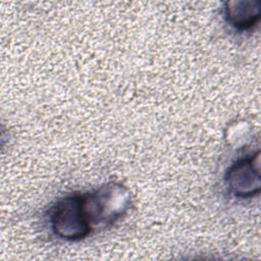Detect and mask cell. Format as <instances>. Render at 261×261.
<instances>
[{
  "mask_svg": "<svg viewBox=\"0 0 261 261\" xmlns=\"http://www.w3.org/2000/svg\"><path fill=\"white\" fill-rule=\"evenodd\" d=\"M220 14L228 29L238 34L251 33L261 17L260 0H231L222 3Z\"/></svg>",
  "mask_w": 261,
  "mask_h": 261,
  "instance_id": "cell-4",
  "label": "cell"
},
{
  "mask_svg": "<svg viewBox=\"0 0 261 261\" xmlns=\"http://www.w3.org/2000/svg\"><path fill=\"white\" fill-rule=\"evenodd\" d=\"M260 151L257 149L233 160L226 168L223 181L229 196L239 200L258 196L261 189Z\"/></svg>",
  "mask_w": 261,
  "mask_h": 261,
  "instance_id": "cell-3",
  "label": "cell"
},
{
  "mask_svg": "<svg viewBox=\"0 0 261 261\" xmlns=\"http://www.w3.org/2000/svg\"><path fill=\"white\" fill-rule=\"evenodd\" d=\"M44 224L49 233L64 243H75L94 232L83 192L76 191L59 197L45 210Z\"/></svg>",
  "mask_w": 261,
  "mask_h": 261,
  "instance_id": "cell-1",
  "label": "cell"
},
{
  "mask_svg": "<svg viewBox=\"0 0 261 261\" xmlns=\"http://www.w3.org/2000/svg\"><path fill=\"white\" fill-rule=\"evenodd\" d=\"M85 206L94 231L111 227L130 209V191L118 181H108L90 191H84Z\"/></svg>",
  "mask_w": 261,
  "mask_h": 261,
  "instance_id": "cell-2",
  "label": "cell"
}]
</instances>
